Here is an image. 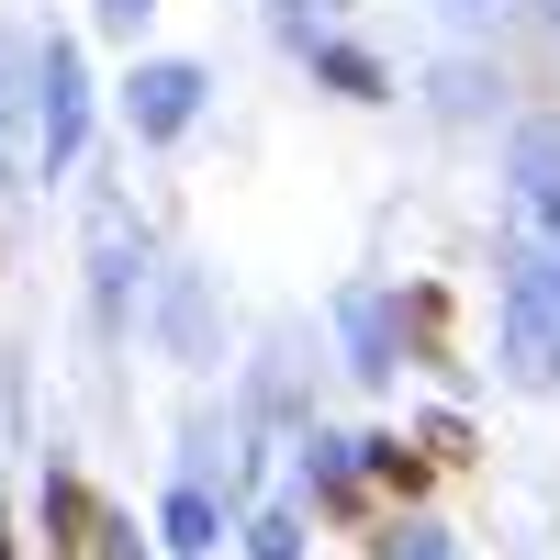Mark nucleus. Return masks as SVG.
<instances>
[{
  "instance_id": "1",
  "label": "nucleus",
  "mask_w": 560,
  "mask_h": 560,
  "mask_svg": "<svg viewBox=\"0 0 560 560\" xmlns=\"http://www.w3.org/2000/svg\"><path fill=\"white\" fill-rule=\"evenodd\" d=\"M191 102H202L191 68H147V79H135V124H147V135H179V124H191Z\"/></svg>"
},
{
  "instance_id": "2",
  "label": "nucleus",
  "mask_w": 560,
  "mask_h": 560,
  "mask_svg": "<svg viewBox=\"0 0 560 560\" xmlns=\"http://www.w3.org/2000/svg\"><path fill=\"white\" fill-rule=\"evenodd\" d=\"M168 538H179V549H213V504L179 493V504H168Z\"/></svg>"
},
{
  "instance_id": "3",
  "label": "nucleus",
  "mask_w": 560,
  "mask_h": 560,
  "mask_svg": "<svg viewBox=\"0 0 560 560\" xmlns=\"http://www.w3.org/2000/svg\"><path fill=\"white\" fill-rule=\"evenodd\" d=\"M102 23H113V34H135V23H147V0H102Z\"/></svg>"
},
{
  "instance_id": "4",
  "label": "nucleus",
  "mask_w": 560,
  "mask_h": 560,
  "mask_svg": "<svg viewBox=\"0 0 560 560\" xmlns=\"http://www.w3.org/2000/svg\"><path fill=\"white\" fill-rule=\"evenodd\" d=\"M448 12H459V23H493V12H504V0H448Z\"/></svg>"
}]
</instances>
